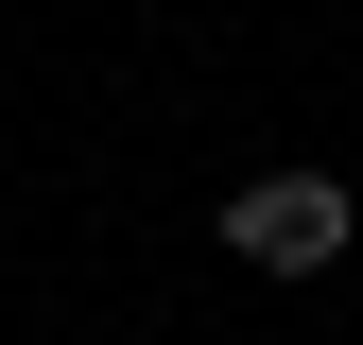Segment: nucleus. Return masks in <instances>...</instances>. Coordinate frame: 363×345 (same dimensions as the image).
I'll return each instance as SVG.
<instances>
[{
    "instance_id": "obj_1",
    "label": "nucleus",
    "mask_w": 363,
    "mask_h": 345,
    "mask_svg": "<svg viewBox=\"0 0 363 345\" xmlns=\"http://www.w3.org/2000/svg\"><path fill=\"white\" fill-rule=\"evenodd\" d=\"M225 259L329 276V259H346V172H259V190H225Z\"/></svg>"
}]
</instances>
